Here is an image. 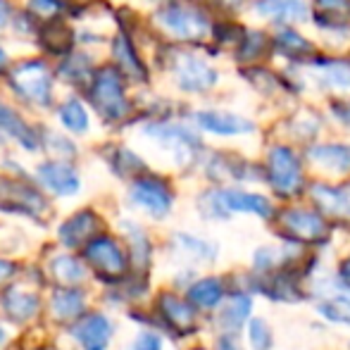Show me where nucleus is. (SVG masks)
Returning <instances> with one entry per match:
<instances>
[{
	"instance_id": "obj_1",
	"label": "nucleus",
	"mask_w": 350,
	"mask_h": 350,
	"mask_svg": "<svg viewBox=\"0 0 350 350\" xmlns=\"http://www.w3.org/2000/svg\"><path fill=\"white\" fill-rule=\"evenodd\" d=\"M88 98H91L93 107L110 122L122 120V117L129 112V103H126V98H124L120 74L115 70H110V67L96 72V77H93V81H91V88H88Z\"/></svg>"
},
{
	"instance_id": "obj_2",
	"label": "nucleus",
	"mask_w": 350,
	"mask_h": 350,
	"mask_svg": "<svg viewBox=\"0 0 350 350\" xmlns=\"http://www.w3.org/2000/svg\"><path fill=\"white\" fill-rule=\"evenodd\" d=\"M10 83L22 98L36 105H48L53 96V77L43 62L27 60L10 72Z\"/></svg>"
},
{
	"instance_id": "obj_3",
	"label": "nucleus",
	"mask_w": 350,
	"mask_h": 350,
	"mask_svg": "<svg viewBox=\"0 0 350 350\" xmlns=\"http://www.w3.org/2000/svg\"><path fill=\"white\" fill-rule=\"evenodd\" d=\"M157 22L170 33H174V36H179V38H186V41L203 38L210 29L205 14L198 12L196 8H191V5H170V8L160 10V12H157Z\"/></svg>"
},
{
	"instance_id": "obj_4",
	"label": "nucleus",
	"mask_w": 350,
	"mask_h": 350,
	"mask_svg": "<svg viewBox=\"0 0 350 350\" xmlns=\"http://www.w3.org/2000/svg\"><path fill=\"white\" fill-rule=\"evenodd\" d=\"M269 181L281 196L298 193V189L303 186V170L291 148L277 146L269 150Z\"/></svg>"
},
{
	"instance_id": "obj_5",
	"label": "nucleus",
	"mask_w": 350,
	"mask_h": 350,
	"mask_svg": "<svg viewBox=\"0 0 350 350\" xmlns=\"http://www.w3.org/2000/svg\"><path fill=\"white\" fill-rule=\"evenodd\" d=\"M212 205L219 215H231V212H248L258 215L262 219L272 217V203L260 193H245V191H217L212 193Z\"/></svg>"
},
{
	"instance_id": "obj_6",
	"label": "nucleus",
	"mask_w": 350,
	"mask_h": 350,
	"mask_svg": "<svg viewBox=\"0 0 350 350\" xmlns=\"http://www.w3.org/2000/svg\"><path fill=\"white\" fill-rule=\"evenodd\" d=\"M176 81L184 91L200 93L208 91L217 83V72L212 70L208 62H203L196 55H181L176 60Z\"/></svg>"
},
{
	"instance_id": "obj_7",
	"label": "nucleus",
	"mask_w": 350,
	"mask_h": 350,
	"mask_svg": "<svg viewBox=\"0 0 350 350\" xmlns=\"http://www.w3.org/2000/svg\"><path fill=\"white\" fill-rule=\"evenodd\" d=\"M86 258L103 277H122V272H124V267H126V260H124V255H122L120 245L110 239L91 241V245H88V250H86Z\"/></svg>"
},
{
	"instance_id": "obj_8",
	"label": "nucleus",
	"mask_w": 350,
	"mask_h": 350,
	"mask_svg": "<svg viewBox=\"0 0 350 350\" xmlns=\"http://www.w3.org/2000/svg\"><path fill=\"white\" fill-rule=\"evenodd\" d=\"M131 200L148 210L152 217H165L172 208V196L167 186L157 179H139L131 186Z\"/></svg>"
},
{
	"instance_id": "obj_9",
	"label": "nucleus",
	"mask_w": 350,
	"mask_h": 350,
	"mask_svg": "<svg viewBox=\"0 0 350 350\" xmlns=\"http://www.w3.org/2000/svg\"><path fill=\"white\" fill-rule=\"evenodd\" d=\"M284 229L295 241H322L327 236L324 219L310 210H288L284 215Z\"/></svg>"
},
{
	"instance_id": "obj_10",
	"label": "nucleus",
	"mask_w": 350,
	"mask_h": 350,
	"mask_svg": "<svg viewBox=\"0 0 350 350\" xmlns=\"http://www.w3.org/2000/svg\"><path fill=\"white\" fill-rule=\"evenodd\" d=\"M196 122H198L205 131H212V134H219V136H241V134L255 131L253 122H248L245 117H239V115H229V112H215V110L198 112Z\"/></svg>"
},
{
	"instance_id": "obj_11",
	"label": "nucleus",
	"mask_w": 350,
	"mask_h": 350,
	"mask_svg": "<svg viewBox=\"0 0 350 350\" xmlns=\"http://www.w3.org/2000/svg\"><path fill=\"white\" fill-rule=\"evenodd\" d=\"M38 179L57 196H72L79 191V176L70 165H60V162L41 165L38 167Z\"/></svg>"
},
{
	"instance_id": "obj_12",
	"label": "nucleus",
	"mask_w": 350,
	"mask_h": 350,
	"mask_svg": "<svg viewBox=\"0 0 350 350\" xmlns=\"http://www.w3.org/2000/svg\"><path fill=\"white\" fill-rule=\"evenodd\" d=\"M38 38H41V46L46 48L48 53H53V55H72L74 31L60 17L43 24Z\"/></svg>"
},
{
	"instance_id": "obj_13",
	"label": "nucleus",
	"mask_w": 350,
	"mask_h": 350,
	"mask_svg": "<svg viewBox=\"0 0 350 350\" xmlns=\"http://www.w3.org/2000/svg\"><path fill=\"white\" fill-rule=\"evenodd\" d=\"M0 136L14 139L17 143H22L27 150H36L38 148V139L33 134V129H29L27 122L3 103H0Z\"/></svg>"
},
{
	"instance_id": "obj_14",
	"label": "nucleus",
	"mask_w": 350,
	"mask_h": 350,
	"mask_svg": "<svg viewBox=\"0 0 350 350\" xmlns=\"http://www.w3.org/2000/svg\"><path fill=\"white\" fill-rule=\"evenodd\" d=\"M312 198L317 200V205H322L329 215L336 217H348L350 219V184L343 186H314Z\"/></svg>"
},
{
	"instance_id": "obj_15",
	"label": "nucleus",
	"mask_w": 350,
	"mask_h": 350,
	"mask_svg": "<svg viewBox=\"0 0 350 350\" xmlns=\"http://www.w3.org/2000/svg\"><path fill=\"white\" fill-rule=\"evenodd\" d=\"M77 338L86 346V350H103L112 336L110 322L103 314H91L77 327Z\"/></svg>"
},
{
	"instance_id": "obj_16",
	"label": "nucleus",
	"mask_w": 350,
	"mask_h": 350,
	"mask_svg": "<svg viewBox=\"0 0 350 350\" xmlns=\"http://www.w3.org/2000/svg\"><path fill=\"white\" fill-rule=\"evenodd\" d=\"M258 12L277 22H305L310 10L303 0H267L258 5Z\"/></svg>"
},
{
	"instance_id": "obj_17",
	"label": "nucleus",
	"mask_w": 350,
	"mask_h": 350,
	"mask_svg": "<svg viewBox=\"0 0 350 350\" xmlns=\"http://www.w3.org/2000/svg\"><path fill=\"white\" fill-rule=\"evenodd\" d=\"M310 160L332 172H346L350 170V148L336 146V143L334 146H317L310 150Z\"/></svg>"
},
{
	"instance_id": "obj_18",
	"label": "nucleus",
	"mask_w": 350,
	"mask_h": 350,
	"mask_svg": "<svg viewBox=\"0 0 350 350\" xmlns=\"http://www.w3.org/2000/svg\"><path fill=\"white\" fill-rule=\"evenodd\" d=\"M189 298L198 308H215L219 305V300L224 298V284L219 279H200L198 284L191 286Z\"/></svg>"
},
{
	"instance_id": "obj_19",
	"label": "nucleus",
	"mask_w": 350,
	"mask_h": 350,
	"mask_svg": "<svg viewBox=\"0 0 350 350\" xmlns=\"http://www.w3.org/2000/svg\"><path fill=\"white\" fill-rule=\"evenodd\" d=\"M93 229H96V217H93L91 212H79L77 217H72V219L62 226L60 234L67 245H79L83 239H88V236L93 234Z\"/></svg>"
},
{
	"instance_id": "obj_20",
	"label": "nucleus",
	"mask_w": 350,
	"mask_h": 350,
	"mask_svg": "<svg viewBox=\"0 0 350 350\" xmlns=\"http://www.w3.org/2000/svg\"><path fill=\"white\" fill-rule=\"evenodd\" d=\"M319 312H322L329 322L350 327V291L343 288V293L329 295L324 303H319Z\"/></svg>"
},
{
	"instance_id": "obj_21",
	"label": "nucleus",
	"mask_w": 350,
	"mask_h": 350,
	"mask_svg": "<svg viewBox=\"0 0 350 350\" xmlns=\"http://www.w3.org/2000/svg\"><path fill=\"white\" fill-rule=\"evenodd\" d=\"M115 60L120 62V67L124 70L126 74H131L134 79H146V70H143L141 60L136 57L134 48H131L129 38L124 33L115 38Z\"/></svg>"
},
{
	"instance_id": "obj_22",
	"label": "nucleus",
	"mask_w": 350,
	"mask_h": 350,
	"mask_svg": "<svg viewBox=\"0 0 350 350\" xmlns=\"http://www.w3.org/2000/svg\"><path fill=\"white\" fill-rule=\"evenodd\" d=\"M327 17L329 27H348L350 22V0H317V19Z\"/></svg>"
},
{
	"instance_id": "obj_23",
	"label": "nucleus",
	"mask_w": 350,
	"mask_h": 350,
	"mask_svg": "<svg viewBox=\"0 0 350 350\" xmlns=\"http://www.w3.org/2000/svg\"><path fill=\"white\" fill-rule=\"evenodd\" d=\"M319 81L334 91H350V67L346 62H324L317 72Z\"/></svg>"
},
{
	"instance_id": "obj_24",
	"label": "nucleus",
	"mask_w": 350,
	"mask_h": 350,
	"mask_svg": "<svg viewBox=\"0 0 350 350\" xmlns=\"http://www.w3.org/2000/svg\"><path fill=\"white\" fill-rule=\"evenodd\" d=\"M162 308H165L167 319H170V322L174 324L176 329H191V327H193L196 310H191L189 305L184 303V300L167 295V298H162Z\"/></svg>"
},
{
	"instance_id": "obj_25",
	"label": "nucleus",
	"mask_w": 350,
	"mask_h": 350,
	"mask_svg": "<svg viewBox=\"0 0 350 350\" xmlns=\"http://www.w3.org/2000/svg\"><path fill=\"white\" fill-rule=\"evenodd\" d=\"M60 120H62V124L72 131H86V126H88V115L77 98L67 100L65 105L60 107Z\"/></svg>"
},
{
	"instance_id": "obj_26",
	"label": "nucleus",
	"mask_w": 350,
	"mask_h": 350,
	"mask_svg": "<svg viewBox=\"0 0 350 350\" xmlns=\"http://www.w3.org/2000/svg\"><path fill=\"white\" fill-rule=\"evenodd\" d=\"M248 310H250V298L243 293H236V295H231L229 305L221 310V319L226 322V327L234 329L248 317Z\"/></svg>"
},
{
	"instance_id": "obj_27",
	"label": "nucleus",
	"mask_w": 350,
	"mask_h": 350,
	"mask_svg": "<svg viewBox=\"0 0 350 350\" xmlns=\"http://www.w3.org/2000/svg\"><path fill=\"white\" fill-rule=\"evenodd\" d=\"M248 343L253 350H269L274 343L272 329L267 327V322L260 317L250 319L248 322Z\"/></svg>"
},
{
	"instance_id": "obj_28",
	"label": "nucleus",
	"mask_w": 350,
	"mask_h": 350,
	"mask_svg": "<svg viewBox=\"0 0 350 350\" xmlns=\"http://www.w3.org/2000/svg\"><path fill=\"white\" fill-rule=\"evenodd\" d=\"M274 46H277V51L286 53V55H300V53H310V51H312V46H310V43L305 41L300 33L291 31V29L281 31L279 36L274 38Z\"/></svg>"
},
{
	"instance_id": "obj_29",
	"label": "nucleus",
	"mask_w": 350,
	"mask_h": 350,
	"mask_svg": "<svg viewBox=\"0 0 350 350\" xmlns=\"http://www.w3.org/2000/svg\"><path fill=\"white\" fill-rule=\"evenodd\" d=\"M62 77L70 79L74 83H81L91 79V62H88L86 55H70V60L62 62L60 67Z\"/></svg>"
},
{
	"instance_id": "obj_30",
	"label": "nucleus",
	"mask_w": 350,
	"mask_h": 350,
	"mask_svg": "<svg viewBox=\"0 0 350 350\" xmlns=\"http://www.w3.org/2000/svg\"><path fill=\"white\" fill-rule=\"evenodd\" d=\"M53 308H55L57 317H74L83 308V298L77 291H60L53 300Z\"/></svg>"
},
{
	"instance_id": "obj_31",
	"label": "nucleus",
	"mask_w": 350,
	"mask_h": 350,
	"mask_svg": "<svg viewBox=\"0 0 350 350\" xmlns=\"http://www.w3.org/2000/svg\"><path fill=\"white\" fill-rule=\"evenodd\" d=\"M55 272H57V277L65 279V281H79V279L83 277V269L79 267V265L74 262L72 258L55 260Z\"/></svg>"
},
{
	"instance_id": "obj_32",
	"label": "nucleus",
	"mask_w": 350,
	"mask_h": 350,
	"mask_svg": "<svg viewBox=\"0 0 350 350\" xmlns=\"http://www.w3.org/2000/svg\"><path fill=\"white\" fill-rule=\"evenodd\" d=\"M29 8L43 17H53L57 10V0H29Z\"/></svg>"
},
{
	"instance_id": "obj_33",
	"label": "nucleus",
	"mask_w": 350,
	"mask_h": 350,
	"mask_svg": "<svg viewBox=\"0 0 350 350\" xmlns=\"http://www.w3.org/2000/svg\"><path fill=\"white\" fill-rule=\"evenodd\" d=\"M134 350H162V343H160V338H157L155 334L146 332V334H141V336H139Z\"/></svg>"
},
{
	"instance_id": "obj_34",
	"label": "nucleus",
	"mask_w": 350,
	"mask_h": 350,
	"mask_svg": "<svg viewBox=\"0 0 350 350\" xmlns=\"http://www.w3.org/2000/svg\"><path fill=\"white\" fill-rule=\"evenodd\" d=\"M341 281H343V286L350 291V258L343 260V265H341Z\"/></svg>"
},
{
	"instance_id": "obj_35",
	"label": "nucleus",
	"mask_w": 350,
	"mask_h": 350,
	"mask_svg": "<svg viewBox=\"0 0 350 350\" xmlns=\"http://www.w3.org/2000/svg\"><path fill=\"white\" fill-rule=\"evenodd\" d=\"M8 17H10V8H8V3H5V0H0V27H3V24L8 22Z\"/></svg>"
},
{
	"instance_id": "obj_36",
	"label": "nucleus",
	"mask_w": 350,
	"mask_h": 350,
	"mask_svg": "<svg viewBox=\"0 0 350 350\" xmlns=\"http://www.w3.org/2000/svg\"><path fill=\"white\" fill-rule=\"evenodd\" d=\"M57 3H65V5H70V8H81V5H86L88 0H57Z\"/></svg>"
},
{
	"instance_id": "obj_37",
	"label": "nucleus",
	"mask_w": 350,
	"mask_h": 350,
	"mask_svg": "<svg viewBox=\"0 0 350 350\" xmlns=\"http://www.w3.org/2000/svg\"><path fill=\"white\" fill-rule=\"evenodd\" d=\"M10 272H12V267H10V265H5V262H0V279H5Z\"/></svg>"
},
{
	"instance_id": "obj_38",
	"label": "nucleus",
	"mask_w": 350,
	"mask_h": 350,
	"mask_svg": "<svg viewBox=\"0 0 350 350\" xmlns=\"http://www.w3.org/2000/svg\"><path fill=\"white\" fill-rule=\"evenodd\" d=\"M5 62H8V55H5V51H3V48H0V67H3Z\"/></svg>"
},
{
	"instance_id": "obj_39",
	"label": "nucleus",
	"mask_w": 350,
	"mask_h": 350,
	"mask_svg": "<svg viewBox=\"0 0 350 350\" xmlns=\"http://www.w3.org/2000/svg\"><path fill=\"white\" fill-rule=\"evenodd\" d=\"M217 3H221V5H239L241 0H217Z\"/></svg>"
},
{
	"instance_id": "obj_40",
	"label": "nucleus",
	"mask_w": 350,
	"mask_h": 350,
	"mask_svg": "<svg viewBox=\"0 0 350 350\" xmlns=\"http://www.w3.org/2000/svg\"><path fill=\"white\" fill-rule=\"evenodd\" d=\"M346 110H348V112L343 115V120H346V124H350V107H346Z\"/></svg>"
}]
</instances>
